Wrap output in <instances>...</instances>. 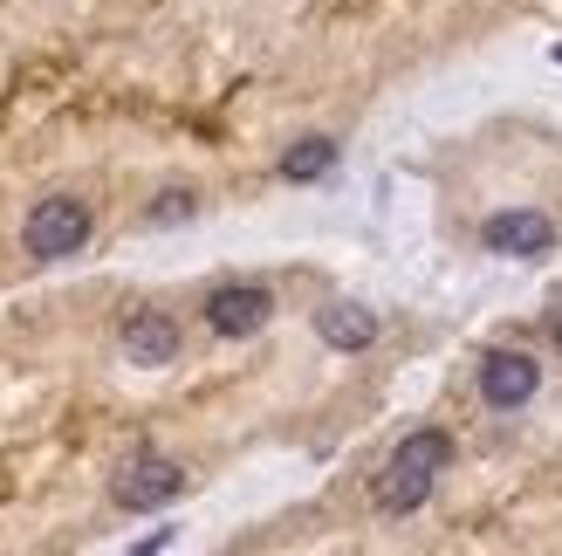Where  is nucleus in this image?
<instances>
[{
	"label": "nucleus",
	"mask_w": 562,
	"mask_h": 556,
	"mask_svg": "<svg viewBox=\"0 0 562 556\" xmlns=\"http://www.w3.org/2000/svg\"><path fill=\"white\" fill-rule=\"evenodd\" d=\"M453 467V433L446 426H412L398 447L384 454V467H378V481H371V509L378 515H418L432 502V488H439V475Z\"/></svg>",
	"instance_id": "obj_1"
},
{
	"label": "nucleus",
	"mask_w": 562,
	"mask_h": 556,
	"mask_svg": "<svg viewBox=\"0 0 562 556\" xmlns=\"http://www.w3.org/2000/svg\"><path fill=\"white\" fill-rule=\"evenodd\" d=\"M90 234H97V213H90V200H76V192H48V200H35L21 220L27 262H69V255L90 247Z\"/></svg>",
	"instance_id": "obj_2"
},
{
	"label": "nucleus",
	"mask_w": 562,
	"mask_h": 556,
	"mask_svg": "<svg viewBox=\"0 0 562 556\" xmlns=\"http://www.w3.org/2000/svg\"><path fill=\"white\" fill-rule=\"evenodd\" d=\"M186 494V467L172 454H131L117 475H110V502L124 515H151V509H172Z\"/></svg>",
	"instance_id": "obj_3"
},
{
	"label": "nucleus",
	"mask_w": 562,
	"mask_h": 556,
	"mask_svg": "<svg viewBox=\"0 0 562 556\" xmlns=\"http://www.w3.org/2000/svg\"><path fill=\"white\" fill-rule=\"evenodd\" d=\"M473 392H481L487 412H521L528 399L542 392V357L536 351H515V344L487 351L481 365H473Z\"/></svg>",
	"instance_id": "obj_4"
},
{
	"label": "nucleus",
	"mask_w": 562,
	"mask_h": 556,
	"mask_svg": "<svg viewBox=\"0 0 562 556\" xmlns=\"http://www.w3.org/2000/svg\"><path fill=\"white\" fill-rule=\"evenodd\" d=\"M200 316H206L213 337H227V344L261 337V330L274 323V289H261V282H220V289H206Z\"/></svg>",
	"instance_id": "obj_5"
},
{
	"label": "nucleus",
	"mask_w": 562,
	"mask_h": 556,
	"mask_svg": "<svg viewBox=\"0 0 562 556\" xmlns=\"http://www.w3.org/2000/svg\"><path fill=\"white\" fill-rule=\"evenodd\" d=\"M481 247L501 262H542L555 247V220L542 207H501L481 220Z\"/></svg>",
	"instance_id": "obj_6"
},
{
	"label": "nucleus",
	"mask_w": 562,
	"mask_h": 556,
	"mask_svg": "<svg viewBox=\"0 0 562 556\" xmlns=\"http://www.w3.org/2000/svg\"><path fill=\"white\" fill-rule=\"evenodd\" d=\"M179 323L165 316V310H131L124 316V330H117V351H124V365H137V371H158V365H172L179 357Z\"/></svg>",
	"instance_id": "obj_7"
},
{
	"label": "nucleus",
	"mask_w": 562,
	"mask_h": 556,
	"mask_svg": "<svg viewBox=\"0 0 562 556\" xmlns=\"http://www.w3.org/2000/svg\"><path fill=\"white\" fill-rule=\"evenodd\" d=\"M316 337H323L329 351L357 357V351H371V344H378V310H363V302L336 296V302H323V310H316Z\"/></svg>",
	"instance_id": "obj_8"
},
{
	"label": "nucleus",
	"mask_w": 562,
	"mask_h": 556,
	"mask_svg": "<svg viewBox=\"0 0 562 556\" xmlns=\"http://www.w3.org/2000/svg\"><path fill=\"white\" fill-rule=\"evenodd\" d=\"M336 173V137H295L289 152H281V179L289 186H316Z\"/></svg>",
	"instance_id": "obj_9"
},
{
	"label": "nucleus",
	"mask_w": 562,
	"mask_h": 556,
	"mask_svg": "<svg viewBox=\"0 0 562 556\" xmlns=\"http://www.w3.org/2000/svg\"><path fill=\"white\" fill-rule=\"evenodd\" d=\"M192 213H200V192H192V186H165L158 200L145 207V227H179V220H192Z\"/></svg>",
	"instance_id": "obj_10"
},
{
	"label": "nucleus",
	"mask_w": 562,
	"mask_h": 556,
	"mask_svg": "<svg viewBox=\"0 0 562 556\" xmlns=\"http://www.w3.org/2000/svg\"><path fill=\"white\" fill-rule=\"evenodd\" d=\"M549 344L562 351V302H555V316H549Z\"/></svg>",
	"instance_id": "obj_11"
},
{
	"label": "nucleus",
	"mask_w": 562,
	"mask_h": 556,
	"mask_svg": "<svg viewBox=\"0 0 562 556\" xmlns=\"http://www.w3.org/2000/svg\"><path fill=\"white\" fill-rule=\"evenodd\" d=\"M555 63H562V42H555Z\"/></svg>",
	"instance_id": "obj_12"
}]
</instances>
